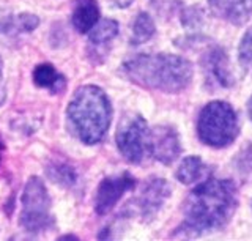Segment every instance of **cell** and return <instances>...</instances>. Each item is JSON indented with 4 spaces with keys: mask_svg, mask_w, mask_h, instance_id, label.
Wrapping results in <instances>:
<instances>
[{
    "mask_svg": "<svg viewBox=\"0 0 252 241\" xmlns=\"http://www.w3.org/2000/svg\"><path fill=\"white\" fill-rule=\"evenodd\" d=\"M236 204L238 194L230 180H205L189 194L185 204V221L175 235L199 237L220 230L233 216Z\"/></svg>",
    "mask_w": 252,
    "mask_h": 241,
    "instance_id": "6da1fadb",
    "label": "cell"
},
{
    "mask_svg": "<svg viewBox=\"0 0 252 241\" xmlns=\"http://www.w3.org/2000/svg\"><path fill=\"white\" fill-rule=\"evenodd\" d=\"M126 77L144 89L180 93L192 81L191 61L170 54H142L123 63Z\"/></svg>",
    "mask_w": 252,
    "mask_h": 241,
    "instance_id": "7a4b0ae2",
    "label": "cell"
},
{
    "mask_svg": "<svg viewBox=\"0 0 252 241\" xmlns=\"http://www.w3.org/2000/svg\"><path fill=\"white\" fill-rule=\"evenodd\" d=\"M66 117L76 137L85 145L104 139L112 120V106L104 90L96 85H82L71 96Z\"/></svg>",
    "mask_w": 252,
    "mask_h": 241,
    "instance_id": "3957f363",
    "label": "cell"
},
{
    "mask_svg": "<svg viewBox=\"0 0 252 241\" xmlns=\"http://www.w3.org/2000/svg\"><path fill=\"white\" fill-rule=\"evenodd\" d=\"M199 139L215 149L230 145L240 134V123L235 109L225 101H211L202 109L197 120Z\"/></svg>",
    "mask_w": 252,
    "mask_h": 241,
    "instance_id": "277c9868",
    "label": "cell"
},
{
    "mask_svg": "<svg viewBox=\"0 0 252 241\" xmlns=\"http://www.w3.org/2000/svg\"><path fill=\"white\" fill-rule=\"evenodd\" d=\"M22 210L19 214V225L24 232L41 233L54 225L51 213V197L41 178L30 177L22 192Z\"/></svg>",
    "mask_w": 252,
    "mask_h": 241,
    "instance_id": "5b68a950",
    "label": "cell"
},
{
    "mask_svg": "<svg viewBox=\"0 0 252 241\" xmlns=\"http://www.w3.org/2000/svg\"><path fill=\"white\" fill-rule=\"evenodd\" d=\"M148 141L147 121L139 114L125 115L118 125L115 142L123 158L131 164H139L144 159Z\"/></svg>",
    "mask_w": 252,
    "mask_h": 241,
    "instance_id": "8992f818",
    "label": "cell"
},
{
    "mask_svg": "<svg viewBox=\"0 0 252 241\" xmlns=\"http://www.w3.org/2000/svg\"><path fill=\"white\" fill-rule=\"evenodd\" d=\"M172 188L161 177H152L145 181L139 197L134 200V213H136L140 221L150 222L153 221L156 214L161 211L165 200L170 197Z\"/></svg>",
    "mask_w": 252,
    "mask_h": 241,
    "instance_id": "52a82bcc",
    "label": "cell"
},
{
    "mask_svg": "<svg viewBox=\"0 0 252 241\" xmlns=\"http://www.w3.org/2000/svg\"><path fill=\"white\" fill-rule=\"evenodd\" d=\"M136 186V178L128 172H122L117 175L106 177L101 180L94 196V211L99 216H106L114 210L126 192L134 189Z\"/></svg>",
    "mask_w": 252,
    "mask_h": 241,
    "instance_id": "ba28073f",
    "label": "cell"
},
{
    "mask_svg": "<svg viewBox=\"0 0 252 241\" xmlns=\"http://www.w3.org/2000/svg\"><path fill=\"white\" fill-rule=\"evenodd\" d=\"M147 149L156 161L170 166L181 153V144L177 129L169 125L155 126L152 131H148Z\"/></svg>",
    "mask_w": 252,
    "mask_h": 241,
    "instance_id": "9c48e42d",
    "label": "cell"
},
{
    "mask_svg": "<svg viewBox=\"0 0 252 241\" xmlns=\"http://www.w3.org/2000/svg\"><path fill=\"white\" fill-rule=\"evenodd\" d=\"M210 11L228 24L243 26L252 14V0H208Z\"/></svg>",
    "mask_w": 252,
    "mask_h": 241,
    "instance_id": "30bf717a",
    "label": "cell"
},
{
    "mask_svg": "<svg viewBox=\"0 0 252 241\" xmlns=\"http://www.w3.org/2000/svg\"><path fill=\"white\" fill-rule=\"evenodd\" d=\"M203 71L207 79L216 82L220 87H230L233 84V77L230 73V63L228 57L222 48H213L208 51L203 60Z\"/></svg>",
    "mask_w": 252,
    "mask_h": 241,
    "instance_id": "8fae6325",
    "label": "cell"
},
{
    "mask_svg": "<svg viewBox=\"0 0 252 241\" xmlns=\"http://www.w3.org/2000/svg\"><path fill=\"white\" fill-rule=\"evenodd\" d=\"M101 18V8L96 0H74L71 24L79 33H89Z\"/></svg>",
    "mask_w": 252,
    "mask_h": 241,
    "instance_id": "7c38bea8",
    "label": "cell"
},
{
    "mask_svg": "<svg viewBox=\"0 0 252 241\" xmlns=\"http://www.w3.org/2000/svg\"><path fill=\"white\" fill-rule=\"evenodd\" d=\"M39 26V18L33 13H3L0 11V32L2 33H29Z\"/></svg>",
    "mask_w": 252,
    "mask_h": 241,
    "instance_id": "4fadbf2b",
    "label": "cell"
},
{
    "mask_svg": "<svg viewBox=\"0 0 252 241\" xmlns=\"http://www.w3.org/2000/svg\"><path fill=\"white\" fill-rule=\"evenodd\" d=\"M33 84L39 89H46L51 93H59L65 89V76L60 74L52 63H39L33 68L32 73Z\"/></svg>",
    "mask_w": 252,
    "mask_h": 241,
    "instance_id": "5bb4252c",
    "label": "cell"
},
{
    "mask_svg": "<svg viewBox=\"0 0 252 241\" xmlns=\"http://www.w3.org/2000/svg\"><path fill=\"white\" fill-rule=\"evenodd\" d=\"M210 175V167L199 156H188L177 169V178L183 184H192L205 180Z\"/></svg>",
    "mask_w": 252,
    "mask_h": 241,
    "instance_id": "9a60e30c",
    "label": "cell"
},
{
    "mask_svg": "<svg viewBox=\"0 0 252 241\" xmlns=\"http://www.w3.org/2000/svg\"><path fill=\"white\" fill-rule=\"evenodd\" d=\"M46 174L60 188H71L77 181V172L65 161H52L46 167Z\"/></svg>",
    "mask_w": 252,
    "mask_h": 241,
    "instance_id": "2e32d148",
    "label": "cell"
},
{
    "mask_svg": "<svg viewBox=\"0 0 252 241\" xmlns=\"http://www.w3.org/2000/svg\"><path fill=\"white\" fill-rule=\"evenodd\" d=\"M118 35V22L114 19L98 21L89 32V40L94 46H104L110 43Z\"/></svg>",
    "mask_w": 252,
    "mask_h": 241,
    "instance_id": "e0dca14e",
    "label": "cell"
},
{
    "mask_svg": "<svg viewBox=\"0 0 252 241\" xmlns=\"http://www.w3.org/2000/svg\"><path fill=\"white\" fill-rule=\"evenodd\" d=\"M156 32L155 22L148 13L142 11L139 13L132 24V33H131V43L132 44H144L152 38Z\"/></svg>",
    "mask_w": 252,
    "mask_h": 241,
    "instance_id": "ac0fdd59",
    "label": "cell"
},
{
    "mask_svg": "<svg viewBox=\"0 0 252 241\" xmlns=\"http://www.w3.org/2000/svg\"><path fill=\"white\" fill-rule=\"evenodd\" d=\"M240 63L244 69H252V29L243 36L240 44Z\"/></svg>",
    "mask_w": 252,
    "mask_h": 241,
    "instance_id": "d6986e66",
    "label": "cell"
},
{
    "mask_svg": "<svg viewBox=\"0 0 252 241\" xmlns=\"http://www.w3.org/2000/svg\"><path fill=\"white\" fill-rule=\"evenodd\" d=\"M5 99H6V87H5V81H3L2 68H0V107L3 106Z\"/></svg>",
    "mask_w": 252,
    "mask_h": 241,
    "instance_id": "ffe728a7",
    "label": "cell"
},
{
    "mask_svg": "<svg viewBox=\"0 0 252 241\" xmlns=\"http://www.w3.org/2000/svg\"><path fill=\"white\" fill-rule=\"evenodd\" d=\"M112 2L118 8H126V6H129L132 3V0H112Z\"/></svg>",
    "mask_w": 252,
    "mask_h": 241,
    "instance_id": "44dd1931",
    "label": "cell"
},
{
    "mask_svg": "<svg viewBox=\"0 0 252 241\" xmlns=\"http://www.w3.org/2000/svg\"><path fill=\"white\" fill-rule=\"evenodd\" d=\"M3 150H5V145H3V141H2V136H0V161H2Z\"/></svg>",
    "mask_w": 252,
    "mask_h": 241,
    "instance_id": "7402d4cb",
    "label": "cell"
},
{
    "mask_svg": "<svg viewBox=\"0 0 252 241\" xmlns=\"http://www.w3.org/2000/svg\"><path fill=\"white\" fill-rule=\"evenodd\" d=\"M248 114H249V119L252 120V96H251L249 104H248Z\"/></svg>",
    "mask_w": 252,
    "mask_h": 241,
    "instance_id": "603a6c76",
    "label": "cell"
},
{
    "mask_svg": "<svg viewBox=\"0 0 252 241\" xmlns=\"http://www.w3.org/2000/svg\"><path fill=\"white\" fill-rule=\"evenodd\" d=\"M60 240H77V237L76 235H63V237H60Z\"/></svg>",
    "mask_w": 252,
    "mask_h": 241,
    "instance_id": "cb8c5ba5",
    "label": "cell"
},
{
    "mask_svg": "<svg viewBox=\"0 0 252 241\" xmlns=\"http://www.w3.org/2000/svg\"><path fill=\"white\" fill-rule=\"evenodd\" d=\"M0 68H2V57H0Z\"/></svg>",
    "mask_w": 252,
    "mask_h": 241,
    "instance_id": "d4e9b609",
    "label": "cell"
}]
</instances>
